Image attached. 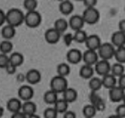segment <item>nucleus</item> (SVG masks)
<instances>
[{
  "mask_svg": "<svg viewBox=\"0 0 125 118\" xmlns=\"http://www.w3.org/2000/svg\"><path fill=\"white\" fill-rule=\"evenodd\" d=\"M114 57H115V59H116V63L124 64L125 63V46L116 48Z\"/></svg>",
  "mask_w": 125,
  "mask_h": 118,
  "instance_id": "obj_34",
  "label": "nucleus"
},
{
  "mask_svg": "<svg viewBox=\"0 0 125 118\" xmlns=\"http://www.w3.org/2000/svg\"><path fill=\"white\" fill-rule=\"evenodd\" d=\"M62 118H76V114L72 110H68L63 114Z\"/></svg>",
  "mask_w": 125,
  "mask_h": 118,
  "instance_id": "obj_43",
  "label": "nucleus"
},
{
  "mask_svg": "<svg viewBox=\"0 0 125 118\" xmlns=\"http://www.w3.org/2000/svg\"><path fill=\"white\" fill-rule=\"evenodd\" d=\"M115 51H116V47L109 42L103 43L98 50L99 58L103 59V60H107V61L114 57Z\"/></svg>",
  "mask_w": 125,
  "mask_h": 118,
  "instance_id": "obj_3",
  "label": "nucleus"
},
{
  "mask_svg": "<svg viewBox=\"0 0 125 118\" xmlns=\"http://www.w3.org/2000/svg\"><path fill=\"white\" fill-rule=\"evenodd\" d=\"M88 87L92 92H99L103 87L102 78L99 77H93L89 80Z\"/></svg>",
  "mask_w": 125,
  "mask_h": 118,
  "instance_id": "obj_26",
  "label": "nucleus"
},
{
  "mask_svg": "<svg viewBox=\"0 0 125 118\" xmlns=\"http://www.w3.org/2000/svg\"><path fill=\"white\" fill-rule=\"evenodd\" d=\"M59 10L63 16H69L74 10V4L70 0H63L59 4Z\"/></svg>",
  "mask_w": 125,
  "mask_h": 118,
  "instance_id": "obj_21",
  "label": "nucleus"
},
{
  "mask_svg": "<svg viewBox=\"0 0 125 118\" xmlns=\"http://www.w3.org/2000/svg\"><path fill=\"white\" fill-rule=\"evenodd\" d=\"M42 21V16L38 10L30 11L25 14L24 23L30 28H35L40 25Z\"/></svg>",
  "mask_w": 125,
  "mask_h": 118,
  "instance_id": "obj_5",
  "label": "nucleus"
},
{
  "mask_svg": "<svg viewBox=\"0 0 125 118\" xmlns=\"http://www.w3.org/2000/svg\"><path fill=\"white\" fill-rule=\"evenodd\" d=\"M25 21V14L17 8H12L6 12V23L8 25L17 28Z\"/></svg>",
  "mask_w": 125,
  "mask_h": 118,
  "instance_id": "obj_1",
  "label": "nucleus"
},
{
  "mask_svg": "<svg viewBox=\"0 0 125 118\" xmlns=\"http://www.w3.org/2000/svg\"><path fill=\"white\" fill-rule=\"evenodd\" d=\"M111 43L114 45L116 48L122 46H125V33L117 30L114 32L111 35Z\"/></svg>",
  "mask_w": 125,
  "mask_h": 118,
  "instance_id": "obj_17",
  "label": "nucleus"
},
{
  "mask_svg": "<svg viewBox=\"0 0 125 118\" xmlns=\"http://www.w3.org/2000/svg\"><path fill=\"white\" fill-rule=\"evenodd\" d=\"M82 16L86 24L94 25L99 21L100 13H99V10H97L96 8H87L83 11Z\"/></svg>",
  "mask_w": 125,
  "mask_h": 118,
  "instance_id": "obj_4",
  "label": "nucleus"
},
{
  "mask_svg": "<svg viewBox=\"0 0 125 118\" xmlns=\"http://www.w3.org/2000/svg\"><path fill=\"white\" fill-rule=\"evenodd\" d=\"M4 69L6 70L7 74H9V75H14V74L16 72L17 67L15 66L14 64H12V63H11L10 62V63L7 65V66H6V68Z\"/></svg>",
  "mask_w": 125,
  "mask_h": 118,
  "instance_id": "obj_40",
  "label": "nucleus"
},
{
  "mask_svg": "<svg viewBox=\"0 0 125 118\" xmlns=\"http://www.w3.org/2000/svg\"><path fill=\"white\" fill-rule=\"evenodd\" d=\"M57 112L56 109L53 107H48L44 111V118H57Z\"/></svg>",
  "mask_w": 125,
  "mask_h": 118,
  "instance_id": "obj_36",
  "label": "nucleus"
},
{
  "mask_svg": "<svg viewBox=\"0 0 125 118\" xmlns=\"http://www.w3.org/2000/svg\"><path fill=\"white\" fill-rule=\"evenodd\" d=\"M43 99L47 104H52L54 105L55 103L57 101L58 98H57V93L54 91H52V89H50L49 91H46L44 94Z\"/></svg>",
  "mask_w": 125,
  "mask_h": 118,
  "instance_id": "obj_27",
  "label": "nucleus"
},
{
  "mask_svg": "<svg viewBox=\"0 0 125 118\" xmlns=\"http://www.w3.org/2000/svg\"><path fill=\"white\" fill-rule=\"evenodd\" d=\"M84 118H86V117H84Z\"/></svg>",
  "mask_w": 125,
  "mask_h": 118,
  "instance_id": "obj_51",
  "label": "nucleus"
},
{
  "mask_svg": "<svg viewBox=\"0 0 125 118\" xmlns=\"http://www.w3.org/2000/svg\"><path fill=\"white\" fill-rule=\"evenodd\" d=\"M87 37H88V34L85 30H78V31H75L74 33V41L79 44H85Z\"/></svg>",
  "mask_w": 125,
  "mask_h": 118,
  "instance_id": "obj_31",
  "label": "nucleus"
},
{
  "mask_svg": "<svg viewBox=\"0 0 125 118\" xmlns=\"http://www.w3.org/2000/svg\"><path fill=\"white\" fill-rule=\"evenodd\" d=\"M117 85L125 91V74L117 79Z\"/></svg>",
  "mask_w": 125,
  "mask_h": 118,
  "instance_id": "obj_42",
  "label": "nucleus"
},
{
  "mask_svg": "<svg viewBox=\"0 0 125 118\" xmlns=\"http://www.w3.org/2000/svg\"><path fill=\"white\" fill-rule=\"evenodd\" d=\"M107 118H121L120 116H118L117 115H111V116H108Z\"/></svg>",
  "mask_w": 125,
  "mask_h": 118,
  "instance_id": "obj_48",
  "label": "nucleus"
},
{
  "mask_svg": "<svg viewBox=\"0 0 125 118\" xmlns=\"http://www.w3.org/2000/svg\"><path fill=\"white\" fill-rule=\"evenodd\" d=\"M89 100L91 102V104H93L99 112H102L105 109V102L97 93V92H92L91 91V93L89 95Z\"/></svg>",
  "mask_w": 125,
  "mask_h": 118,
  "instance_id": "obj_9",
  "label": "nucleus"
},
{
  "mask_svg": "<svg viewBox=\"0 0 125 118\" xmlns=\"http://www.w3.org/2000/svg\"><path fill=\"white\" fill-rule=\"evenodd\" d=\"M125 68L124 65L122 64L119 63H115L111 65V74H112L114 76H116V78H119L121 77L123 75L125 74Z\"/></svg>",
  "mask_w": 125,
  "mask_h": 118,
  "instance_id": "obj_29",
  "label": "nucleus"
},
{
  "mask_svg": "<svg viewBox=\"0 0 125 118\" xmlns=\"http://www.w3.org/2000/svg\"><path fill=\"white\" fill-rule=\"evenodd\" d=\"M23 6H24V9L28 12L34 11L37 10L38 2H37L36 0H24L23 1Z\"/></svg>",
  "mask_w": 125,
  "mask_h": 118,
  "instance_id": "obj_35",
  "label": "nucleus"
},
{
  "mask_svg": "<svg viewBox=\"0 0 125 118\" xmlns=\"http://www.w3.org/2000/svg\"><path fill=\"white\" fill-rule=\"evenodd\" d=\"M118 30L125 33V19H123L118 23Z\"/></svg>",
  "mask_w": 125,
  "mask_h": 118,
  "instance_id": "obj_46",
  "label": "nucleus"
},
{
  "mask_svg": "<svg viewBox=\"0 0 125 118\" xmlns=\"http://www.w3.org/2000/svg\"><path fill=\"white\" fill-rule=\"evenodd\" d=\"M69 21L65 20L64 18H58L54 22V27L56 30L59 32L60 33H63L69 28Z\"/></svg>",
  "mask_w": 125,
  "mask_h": 118,
  "instance_id": "obj_24",
  "label": "nucleus"
},
{
  "mask_svg": "<svg viewBox=\"0 0 125 118\" xmlns=\"http://www.w3.org/2000/svg\"><path fill=\"white\" fill-rule=\"evenodd\" d=\"M85 24L86 23L84 21L83 17L80 15H74L69 20V26L75 32L78 30H82Z\"/></svg>",
  "mask_w": 125,
  "mask_h": 118,
  "instance_id": "obj_11",
  "label": "nucleus"
},
{
  "mask_svg": "<svg viewBox=\"0 0 125 118\" xmlns=\"http://www.w3.org/2000/svg\"><path fill=\"white\" fill-rule=\"evenodd\" d=\"M77 97H78V92L75 88H72V87H68L62 92V98L65 99L69 104L75 102L77 99Z\"/></svg>",
  "mask_w": 125,
  "mask_h": 118,
  "instance_id": "obj_23",
  "label": "nucleus"
},
{
  "mask_svg": "<svg viewBox=\"0 0 125 118\" xmlns=\"http://www.w3.org/2000/svg\"><path fill=\"white\" fill-rule=\"evenodd\" d=\"M111 64L110 63V62L103 59H99V62L94 65V70L101 77L111 73Z\"/></svg>",
  "mask_w": 125,
  "mask_h": 118,
  "instance_id": "obj_7",
  "label": "nucleus"
},
{
  "mask_svg": "<svg viewBox=\"0 0 125 118\" xmlns=\"http://www.w3.org/2000/svg\"><path fill=\"white\" fill-rule=\"evenodd\" d=\"M16 33V28L10 26V25H4L1 28V36L5 40H10L15 37Z\"/></svg>",
  "mask_w": 125,
  "mask_h": 118,
  "instance_id": "obj_19",
  "label": "nucleus"
},
{
  "mask_svg": "<svg viewBox=\"0 0 125 118\" xmlns=\"http://www.w3.org/2000/svg\"><path fill=\"white\" fill-rule=\"evenodd\" d=\"M124 11H125V8H124Z\"/></svg>",
  "mask_w": 125,
  "mask_h": 118,
  "instance_id": "obj_50",
  "label": "nucleus"
},
{
  "mask_svg": "<svg viewBox=\"0 0 125 118\" xmlns=\"http://www.w3.org/2000/svg\"><path fill=\"white\" fill-rule=\"evenodd\" d=\"M53 106L58 114H64L66 111H68L69 103L63 98H58Z\"/></svg>",
  "mask_w": 125,
  "mask_h": 118,
  "instance_id": "obj_28",
  "label": "nucleus"
},
{
  "mask_svg": "<svg viewBox=\"0 0 125 118\" xmlns=\"http://www.w3.org/2000/svg\"><path fill=\"white\" fill-rule=\"evenodd\" d=\"M124 95L125 91L123 88H121L118 85L109 90V98L114 103H119L123 101Z\"/></svg>",
  "mask_w": 125,
  "mask_h": 118,
  "instance_id": "obj_13",
  "label": "nucleus"
},
{
  "mask_svg": "<svg viewBox=\"0 0 125 118\" xmlns=\"http://www.w3.org/2000/svg\"><path fill=\"white\" fill-rule=\"evenodd\" d=\"M62 40H63V43L65 44L66 46H70L72 44V42L74 41V34L70 33H64L62 36Z\"/></svg>",
  "mask_w": 125,
  "mask_h": 118,
  "instance_id": "obj_38",
  "label": "nucleus"
},
{
  "mask_svg": "<svg viewBox=\"0 0 125 118\" xmlns=\"http://www.w3.org/2000/svg\"><path fill=\"white\" fill-rule=\"evenodd\" d=\"M57 73L58 75L62 77H67L70 73V67L68 63H59L57 67Z\"/></svg>",
  "mask_w": 125,
  "mask_h": 118,
  "instance_id": "obj_32",
  "label": "nucleus"
},
{
  "mask_svg": "<svg viewBox=\"0 0 125 118\" xmlns=\"http://www.w3.org/2000/svg\"><path fill=\"white\" fill-rule=\"evenodd\" d=\"M25 78L29 85H36L41 80V73L36 69H31L27 72Z\"/></svg>",
  "mask_w": 125,
  "mask_h": 118,
  "instance_id": "obj_15",
  "label": "nucleus"
},
{
  "mask_svg": "<svg viewBox=\"0 0 125 118\" xmlns=\"http://www.w3.org/2000/svg\"><path fill=\"white\" fill-rule=\"evenodd\" d=\"M34 95V91L31 85H22L18 89V98L21 101H29L33 98Z\"/></svg>",
  "mask_w": 125,
  "mask_h": 118,
  "instance_id": "obj_6",
  "label": "nucleus"
},
{
  "mask_svg": "<svg viewBox=\"0 0 125 118\" xmlns=\"http://www.w3.org/2000/svg\"><path fill=\"white\" fill-rule=\"evenodd\" d=\"M22 101L19 98H11L9 100L7 101V104H6V106H7V109L13 113H16L19 112V111H21V108H22Z\"/></svg>",
  "mask_w": 125,
  "mask_h": 118,
  "instance_id": "obj_16",
  "label": "nucleus"
},
{
  "mask_svg": "<svg viewBox=\"0 0 125 118\" xmlns=\"http://www.w3.org/2000/svg\"><path fill=\"white\" fill-rule=\"evenodd\" d=\"M61 35H62V33H60L54 28H52L45 31V39L50 45H54V44H57L60 40Z\"/></svg>",
  "mask_w": 125,
  "mask_h": 118,
  "instance_id": "obj_14",
  "label": "nucleus"
},
{
  "mask_svg": "<svg viewBox=\"0 0 125 118\" xmlns=\"http://www.w3.org/2000/svg\"><path fill=\"white\" fill-rule=\"evenodd\" d=\"M103 87L107 88L108 90L113 88L114 87L117 86V78L112 75V74H108L102 77Z\"/></svg>",
  "mask_w": 125,
  "mask_h": 118,
  "instance_id": "obj_20",
  "label": "nucleus"
},
{
  "mask_svg": "<svg viewBox=\"0 0 125 118\" xmlns=\"http://www.w3.org/2000/svg\"><path fill=\"white\" fill-rule=\"evenodd\" d=\"M116 115L121 118H125V104L123 103L117 105V107L116 108Z\"/></svg>",
  "mask_w": 125,
  "mask_h": 118,
  "instance_id": "obj_39",
  "label": "nucleus"
},
{
  "mask_svg": "<svg viewBox=\"0 0 125 118\" xmlns=\"http://www.w3.org/2000/svg\"><path fill=\"white\" fill-rule=\"evenodd\" d=\"M97 112L98 111L96 108L91 104L85 105L82 109V114H83L84 117L86 118H94L96 116Z\"/></svg>",
  "mask_w": 125,
  "mask_h": 118,
  "instance_id": "obj_30",
  "label": "nucleus"
},
{
  "mask_svg": "<svg viewBox=\"0 0 125 118\" xmlns=\"http://www.w3.org/2000/svg\"><path fill=\"white\" fill-rule=\"evenodd\" d=\"M28 118H40V116L37 114H33V115H31V116H28Z\"/></svg>",
  "mask_w": 125,
  "mask_h": 118,
  "instance_id": "obj_47",
  "label": "nucleus"
},
{
  "mask_svg": "<svg viewBox=\"0 0 125 118\" xmlns=\"http://www.w3.org/2000/svg\"><path fill=\"white\" fill-rule=\"evenodd\" d=\"M123 103L125 104V95H124V97H123Z\"/></svg>",
  "mask_w": 125,
  "mask_h": 118,
  "instance_id": "obj_49",
  "label": "nucleus"
},
{
  "mask_svg": "<svg viewBox=\"0 0 125 118\" xmlns=\"http://www.w3.org/2000/svg\"><path fill=\"white\" fill-rule=\"evenodd\" d=\"M102 42L99 38V35L97 34H91L88 35L87 39V41H86L85 45L87 46V50H97L99 49V47L102 45Z\"/></svg>",
  "mask_w": 125,
  "mask_h": 118,
  "instance_id": "obj_12",
  "label": "nucleus"
},
{
  "mask_svg": "<svg viewBox=\"0 0 125 118\" xmlns=\"http://www.w3.org/2000/svg\"><path fill=\"white\" fill-rule=\"evenodd\" d=\"M21 111L27 116H31V115L36 114L37 112V105L32 100L29 101H25L22 104V108H21Z\"/></svg>",
  "mask_w": 125,
  "mask_h": 118,
  "instance_id": "obj_22",
  "label": "nucleus"
},
{
  "mask_svg": "<svg viewBox=\"0 0 125 118\" xmlns=\"http://www.w3.org/2000/svg\"><path fill=\"white\" fill-rule=\"evenodd\" d=\"M97 0H85V1H83V4L86 6V9L87 8H95V6L97 5Z\"/></svg>",
  "mask_w": 125,
  "mask_h": 118,
  "instance_id": "obj_41",
  "label": "nucleus"
},
{
  "mask_svg": "<svg viewBox=\"0 0 125 118\" xmlns=\"http://www.w3.org/2000/svg\"><path fill=\"white\" fill-rule=\"evenodd\" d=\"M99 53L97 50H86L83 52V57H82V61L84 62V64L90 65V66H94L99 62Z\"/></svg>",
  "mask_w": 125,
  "mask_h": 118,
  "instance_id": "obj_8",
  "label": "nucleus"
},
{
  "mask_svg": "<svg viewBox=\"0 0 125 118\" xmlns=\"http://www.w3.org/2000/svg\"><path fill=\"white\" fill-rule=\"evenodd\" d=\"M82 57H83V53L78 49H70L68 52H67L66 58L67 61L70 64H78L82 61Z\"/></svg>",
  "mask_w": 125,
  "mask_h": 118,
  "instance_id": "obj_10",
  "label": "nucleus"
},
{
  "mask_svg": "<svg viewBox=\"0 0 125 118\" xmlns=\"http://www.w3.org/2000/svg\"><path fill=\"white\" fill-rule=\"evenodd\" d=\"M10 56L6 54H0V68L5 69L6 66L10 63Z\"/></svg>",
  "mask_w": 125,
  "mask_h": 118,
  "instance_id": "obj_37",
  "label": "nucleus"
},
{
  "mask_svg": "<svg viewBox=\"0 0 125 118\" xmlns=\"http://www.w3.org/2000/svg\"><path fill=\"white\" fill-rule=\"evenodd\" d=\"M51 89L54 92H56L57 94L62 93L67 88H68V80L66 77H62L57 75L51 80L50 82Z\"/></svg>",
  "mask_w": 125,
  "mask_h": 118,
  "instance_id": "obj_2",
  "label": "nucleus"
},
{
  "mask_svg": "<svg viewBox=\"0 0 125 118\" xmlns=\"http://www.w3.org/2000/svg\"><path fill=\"white\" fill-rule=\"evenodd\" d=\"M13 50V44L11 43L10 40H3L0 43V51L2 54H6L9 55L12 52Z\"/></svg>",
  "mask_w": 125,
  "mask_h": 118,
  "instance_id": "obj_33",
  "label": "nucleus"
},
{
  "mask_svg": "<svg viewBox=\"0 0 125 118\" xmlns=\"http://www.w3.org/2000/svg\"><path fill=\"white\" fill-rule=\"evenodd\" d=\"M4 22H6V13L3 11V10H0V24L3 26Z\"/></svg>",
  "mask_w": 125,
  "mask_h": 118,
  "instance_id": "obj_45",
  "label": "nucleus"
},
{
  "mask_svg": "<svg viewBox=\"0 0 125 118\" xmlns=\"http://www.w3.org/2000/svg\"><path fill=\"white\" fill-rule=\"evenodd\" d=\"M94 67L90 66L87 64H83L81 67L80 70H79V75L82 79L85 80H90L91 78L94 77Z\"/></svg>",
  "mask_w": 125,
  "mask_h": 118,
  "instance_id": "obj_18",
  "label": "nucleus"
},
{
  "mask_svg": "<svg viewBox=\"0 0 125 118\" xmlns=\"http://www.w3.org/2000/svg\"><path fill=\"white\" fill-rule=\"evenodd\" d=\"M11 118H28V116L25 115L22 111H19V112L13 113Z\"/></svg>",
  "mask_w": 125,
  "mask_h": 118,
  "instance_id": "obj_44",
  "label": "nucleus"
},
{
  "mask_svg": "<svg viewBox=\"0 0 125 118\" xmlns=\"http://www.w3.org/2000/svg\"><path fill=\"white\" fill-rule=\"evenodd\" d=\"M10 61L15 66L19 67L24 63V56L21 52H18V51L12 52L10 55Z\"/></svg>",
  "mask_w": 125,
  "mask_h": 118,
  "instance_id": "obj_25",
  "label": "nucleus"
}]
</instances>
